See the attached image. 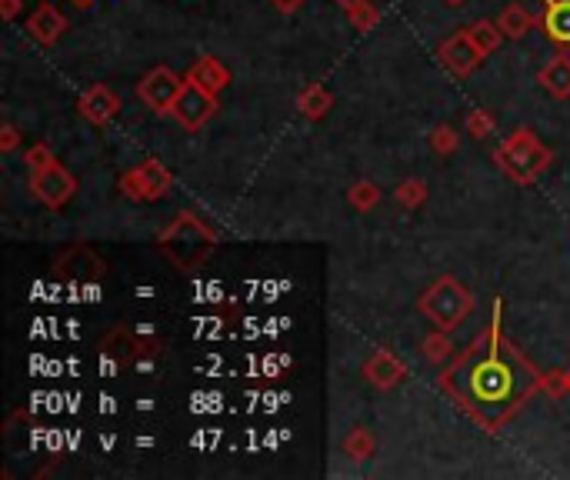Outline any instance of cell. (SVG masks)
Segmentation results:
<instances>
[{
	"mask_svg": "<svg viewBox=\"0 0 570 480\" xmlns=\"http://www.w3.org/2000/svg\"><path fill=\"white\" fill-rule=\"evenodd\" d=\"M540 384H544V377L500 334V300L494 304V320H490L487 334H480L440 374V387L454 394L460 407L470 410L487 430L504 424Z\"/></svg>",
	"mask_w": 570,
	"mask_h": 480,
	"instance_id": "obj_1",
	"label": "cell"
},
{
	"mask_svg": "<svg viewBox=\"0 0 570 480\" xmlns=\"http://www.w3.org/2000/svg\"><path fill=\"white\" fill-rule=\"evenodd\" d=\"M157 247L174 260L180 270H194L217 250V234L197 214H177L157 234Z\"/></svg>",
	"mask_w": 570,
	"mask_h": 480,
	"instance_id": "obj_2",
	"label": "cell"
},
{
	"mask_svg": "<svg viewBox=\"0 0 570 480\" xmlns=\"http://www.w3.org/2000/svg\"><path fill=\"white\" fill-rule=\"evenodd\" d=\"M417 307H420V314H424L434 327L457 330L467 320L470 307H474V300H470L467 287L457 284L454 277H440V280H434V287L424 290V297H420Z\"/></svg>",
	"mask_w": 570,
	"mask_h": 480,
	"instance_id": "obj_3",
	"label": "cell"
},
{
	"mask_svg": "<svg viewBox=\"0 0 570 480\" xmlns=\"http://www.w3.org/2000/svg\"><path fill=\"white\" fill-rule=\"evenodd\" d=\"M497 160L517 184H530V180L544 174V167L550 164V147L540 144L530 130H514V134L497 147Z\"/></svg>",
	"mask_w": 570,
	"mask_h": 480,
	"instance_id": "obj_4",
	"label": "cell"
},
{
	"mask_svg": "<svg viewBox=\"0 0 570 480\" xmlns=\"http://www.w3.org/2000/svg\"><path fill=\"white\" fill-rule=\"evenodd\" d=\"M214 110H217V94H210L207 87H200L197 80L187 77L174 100V107H170V117H174L180 127L200 130L210 117H214Z\"/></svg>",
	"mask_w": 570,
	"mask_h": 480,
	"instance_id": "obj_5",
	"label": "cell"
},
{
	"mask_svg": "<svg viewBox=\"0 0 570 480\" xmlns=\"http://www.w3.org/2000/svg\"><path fill=\"white\" fill-rule=\"evenodd\" d=\"M174 187V177L164 164L157 160H144V164L130 167L124 177H120V190L134 200H160L167 190Z\"/></svg>",
	"mask_w": 570,
	"mask_h": 480,
	"instance_id": "obj_6",
	"label": "cell"
},
{
	"mask_svg": "<svg viewBox=\"0 0 570 480\" xmlns=\"http://www.w3.org/2000/svg\"><path fill=\"white\" fill-rule=\"evenodd\" d=\"M30 190H34V197L40 200V204H47L50 210H60L70 197H74L77 180L70 177V170H64L60 164H50V167L30 174Z\"/></svg>",
	"mask_w": 570,
	"mask_h": 480,
	"instance_id": "obj_7",
	"label": "cell"
},
{
	"mask_svg": "<svg viewBox=\"0 0 570 480\" xmlns=\"http://www.w3.org/2000/svg\"><path fill=\"white\" fill-rule=\"evenodd\" d=\"M180 87H184V80H180L174 70H170V67H154L144 80H140L137 94L150 110H157V114H164V110H167V114H170V107H174Z\"/></svg>",
	"mask_w": 570,
	"mask_h": 480,
	"instance_id": "obj_8",
	"label": "cell"
},
{
	"mask_svg": "<svg viewBox=\"0 0 570 480\" xmlns=\"http://www.w3.org/2000/svg\"><path fill=\"white\" fill-rule=\"evenodd\" d=\"M437 57H440V64H444L454 77H467L470 70H474L480 60H484V54H480V50L474 47V40L467 37V30H464V34L447 37L444 44L437 47Z\"/></svg>",
	"mask_w": 570,
	"mask_h": 480,
	"instance_id": "obj_9",
	"label": "cell"
},
{
	"mask_svg": "<svg viewBox=\"0 0 570 480\" xmlns=\"http://www.w3.org/2000/svg\"><path fill=\"white\" fill-rule=\"evenodd\" d=\"M77 110L84 114L90 124H97V127H104L110 124V120L117 117V110H120V97L110 90L107 84H94V87H87L84 94H80L77 100Z\"/></svg>",
	"mask_w": 570,
	"mask_h": 480,
	"instance_id": "obj_10",
	"label": "cell"
},
{
	"mask_svg": "<svg viewBox=\"0 0 570 480\" xmlns=\"http://www.w3.org/2000/svg\"><path fill=\"white\" fill-rule=\"evenodd\" d=\"M64 30H67V20L54 4H40L27 20V34L44 47H54L57 40L64 37Z\"/></svg>",
	"mask_w": 570,
	"mask_h": 480,
	"instance_id": "obj_11",
	"label": "cell"
},
{
	"mask_svg": "<svg viewBox=\"0 0 570 480\" xmlns=\"http://www.w3.org/2000/svg\"><path fill=\"white\" fill-rule=\"evenodd\" d=\"M404 374H407V367L400 364V360L390 354V350H374V354L367 357V364H364V377H367L377 390L397 387L400 380H404Z\"/></svg>",
	"mask_w": 570,
	"mask_h": 480,
	"instance_id": "obj_12",
	"label": "cell"
},
{
	"mask_svg": "<svg viewBox=\"0 0 570 480\" xmlns=\"http://www.w3.org/2000/svg\"><path fill=\"white\" fill-rule=\"evenodd\" d=\"M537 84L544 87L550 97H557V100L570 97V57H567V54L550 57L547 64L540 67Z\"/></svg>",
	"mask_w": 570,
	"mask_h": 480,
	"instance_id": "obj_13",
	"label": "cell"
},
{
	"mask_svg": "<svg viewBox=\"0 0 570 480\" xmlns=\"http://www.w3.org/2000/svg\"><path fill=\"white\" fill-rule=\"evenodd\" d=\"M544 34L560 47H570V0H547L544 7Z\"/></svg>",
	"mask_w": 570,
	"mask_h": 480,
	"instance_id": "obj_14",
	"label": "cell"
},
{
	"mask_svg": "<svg viewBox=\"0 0 570 480\" xmlns=\"http://www.w3.org/2000/svg\"><path fill=\"white\" fill-rule=\"evenodd\" d=\"M190 80H197L200 87H207L210 94H220V90H224L227 84H230V70L224 67V60H217V57H200L197 64H194V70H190L187 74Z\"/></svg>",
	"mask_w": 570,
	"mask_h": 480,
	"instance_id": "obj_15",
	"label": "cell"
},
{
	"mask_svg": "<svg viewBox=\"0 0 570 480\" xmlns=\"http://www.w3.org/2000/svg\"><path fill=\"white\" fill-rule=\"evenodd\" d=\"M330 107H334V94H330L324 84H307V87L297 94V110H300V114H304L307 120H320Z\"/></svg>",
	"mask_w": 570,
	"mask_h": 480,
	"instance_id": "obj_16",
	"label": "cell"
},
{
	"mask_svg": "<svg viewBox=\"0 0 570 480\" xmlns=\"http://www.w3.org/2000/svg\"><path fill=\"white\" fill-rule=\"evenodd\" d=\"M497 24H500V30H504V37L520 40L530 27H534V14H530L524 4H507L504 10H500Z\"/></svg>",
	"mask_w": 570,
	"mask_h": 480,
	"instance_id": "obj_17",
	"label": "cell"
},
{
	"mask_svg": "<svg viewBox=\"0 0 570 480\" xmlns=\"http://www.w3.org/2000/svg\"><path fill=\"white\" fill-rule=\"evenodd\" d=\"M467 37L474 40V47L487 57V54H494V50L500 47V40H504V30H500L497 20H477L474 27H467Z\"/></svg>",
	"mask_w": 570,
	"mask_h": 480,
	"instance_id": "obj_18",
	"label": "cell"
},
{
	"mask_svg": "<svg viewBox=\"0 0 570 480\" xmlns=\"http://www.w3.org/2000/svg\"><path fill=\"white\" fill-rule=\"evenodd\" d=\"M374 450H377V440L367 427H354L344 437V454L350 460H367V457H374Z\"/></svg>",
	"mask_w": 570,
	"mask_h": 480,
	"instance_id": "obj_19",
	"label": "cell"
},
{
	"mask_svg": "<svg viewBox=\"0 0 570 480\" xmlns=\"http://www.w3.org/2000/svg\"><path fill=\"white\" fill-rule=\"evenodd\" d=\"M420 354H424L427 360H434V364H444V360L454 357V344H450L447 330L437 327V334H427L424 344H420Z\"/></svg>",
	"mask_w": 570,
	"mask_h": 480,
	"instance_id": "obj_20",
	"label": "cell"
},
{
	"mask_svg": "<svg viewBox=\"0 0 570 480\" xmlns=\"http://www.w3.org/2000/svg\"><path fill=\"white\" fill-rule=\"evenodd\" d=\"M347 20L354 24V30H360V34H367V30L377 27L380 20V10L374 7V0H360V4L347 7Z\"/></svg>",
	"mask_w": 570,
	"mask_h": 480,
	"instance_id": "obj_21",
	"label": "cell"
},
{
	"mask_svg": "<svg viewBox=\"0 0 570 480\" xmlns=\"http://www.w3.org/2000/svg\"><path fill=\"white\" fill-rule=\"evenodd\" d=\"M347 200L357 210H374L380 204V190L377 184H370V180H357V184L347 190Z\"/></svg>",
	"mask_w": 570,
	"mask_h": 480,
	"instance_id": "obj_22",
	"label": "cell"
},
{
	"mask_svg": "<svg viewBox=\"0 0 570 480\" xmlns=\"http://www.w3.org/2000/svg\"><path fill=\"white\" fill-rule=\"evenodd\" d=\"M394 200H397L400 207L417 210V207L427 200V187L420 184V180H404V184H397V190H394Z\"/></svg>",
	"mask_w": 570,
	"mask_h": 480,
	"instance_id": "obj_23",
	"label": "cell"
},
{
	"mask_svg": "<svg viewBox=\"0 0 570 480\" xmlns=\"http://www.w3.org/2000/svg\"><path fill=\"white\" fill-rule=\"evenodd\" d=\"M494 127H497V120L490 110H474V114L467 117V134L470 137H477V140H484L494 134Z\"/></svg>",
	"mask_w": 570,
	"mask_h": 480,
	"instance_id": "obj_24",
	"label": "cell"
},
{
	"mask_svg": "<svg viewBox=\"0 0 570 480\" xmlns=\"http://www.w3.org/2000/svg\"><path fill=\"white\" fill-rule=\"evenodd\" d=\"M430 147L437 150V154H454L457 150V130L450 127V124H440V127H434L430 130Z\"/></svg>",
	"mask_w": 570,
	"mask_h": 480,
	"instance_id": "obj_25",
	"label": "cell"
},
{
	"mask_svg": "<svg viewBox=\"0 0 570 480\" xmlns=\"http://www.w3.org/2000/svg\"><path fill=\"white\" fill-rule=\"evenodd\" d=\"M24 164L30 167V174H34V170H44L50 164H57V157H54V150H50L47 144H34V147H27Z\"/></svg>",
	"mask_w": 570,
	"mask_h": 480,
	"instance_id": "obj_26",
	"label": "cell"
},
{
	"mask_svg": "<svg viewBox=\"0 0 570 480\" xmlns=\"http://www.w3.org/2000/svg\"><path fill=\"white\" fill-rule=\"evenodd\" d=\"M17 147H20L17 127L14 124H4V127H0V150H4V154H10V150H17Z\"/></svg>",
	"mask_w": 570,
	"mask_h": 480,
	"instance_id": "obj_27",
	"label": "cell"
},
{
	"mask_svg": "<svg viewBox=\"0 0 570 480\" xmlns=\"http://www.w3.org/2000/svg\"><path fill=\"white\" fill-rule=\"evenodd\" d=\"M20 10H24V0H0V17L4 20H14Z\"/></svg>",
	"mask_w": 570,
	"mask_h": 480,
	"instance_id": "obj_28",
	"label": "cell"
},
{
	"mask_svg": "<svg viewBox=\"0 0 570 480\" xmlns=\"http://www.w3.org/2000/svg\"><path fill=\"white\" fill-rule=\"evenodd\" d=\"M270 4H274L280 14H294V10L304 7V0H270Z\"/></svg>",
	"mask_w": 570,
	"mask_h": 480,
	"instance_id": "obj_29",
	"label": "cell"
},
{
	"mask_svg": "<svg viewBox=\"0 0 570 480\" xmlns=\"http://www.w3.org/2000/svg\"><path fill=\"white\" fill-rule=\"evenodd\" d=\"M337 4H340V7H344V10H347V7H354V4H360V0H337Z\"/></svg>",
	"mask_w": 570,
	"mask_h": 480,
	"instance_id": "obj_30",
	"label": "cell"
},
{
	"mask_svg": "<svg viewBox=\"0 0 570 480\" xmlns=\"http://www.w3.org/2000/svg\"><path fill=\"white\" fill-rule=\"evenodd\" d=\"M444 4H450V7H464V0H444Z\"/></svg>",
	"mask_w": 570,
	"mask_h": 480,
	"instance_id": "obj_31",
	"label": "cell"
},
{
	"mask_svg": "<svg viewBox=\"0 0 570 480\" xmlns=\"http://www.w3.org/2000/svg\"><path fill=\"white\" fill-rule=\"evenodd\" d=\"M77 4H80V7H87V4H90V0H77Z\"/></svg>",
	"mask_w": 570,
	"mask_h": 480,
	"instance_id": "obj_32",
	"label": "cell"
},
{
	"mask_svg": "<svg viewBox=\"0 0 570 480\" xmlns=\"http://www.w3.org/2000/svg\"><path fill=\"white\" fill-rule=\"evenodd\" d=\"M567 384H570V374H567Z\"/></svg>",
	"mask_w": 570,
	"mask_h": 480,
	"instance_id": "obj_33",
	"label": "cell"
}]
</instances>
